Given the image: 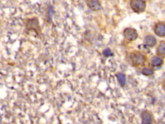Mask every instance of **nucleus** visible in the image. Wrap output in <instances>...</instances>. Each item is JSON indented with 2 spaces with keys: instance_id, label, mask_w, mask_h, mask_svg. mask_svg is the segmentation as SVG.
Listing matches in <instances>:
<instances>
[{
  "instance_id": "nucleus-1",
  "label": "nucleus",
  "mask_w": 165,
  "mask_h": 124,
  "mask_svg": "<svg viewBox=\"0 0 165 124\" xmlns=\"http://www.w3.org/2000/svg\"><path fill=\"white\" fill-rule=\"evenodd\" d=\"M130 59L132 64L135 67L143 65L145 61V56L140 52H132L130 56Z\"/></svg>"
},
{
  "instance_id": "nucleus-2",
  "label": "nucleus",
  "mask_w": 165,
  "mask_h": 124,
  "mask_svg": "<svg viewBox=\"0 0 165 124\" xmlns=\"http://www.w3.org/2000/svg\"><path fill=\"white\" fill-rule=\"evenodd\" d=\"M130 7L133 12L142 13L146 9V2L144 0H131Z\"/></svg>"
},
{
  "instance_id": "nucleus-3",
  "label": "nucleus",
  "mask_w": 165,
  "mask_h": 124,
  "mask_svg": "<svg viewBox=\"0 0 165 124\" xmlns=\"http://www.w3.org/2000/svg\"><path fill=\"white\" fill-rule=\"evenodd\" d=\"M26 29L28 31H34L37 34H39L41 33V29L40 25H39L38 20L36 18L28 20L26 24Z\"/></svg>"
},
{
  "instance_id": "nucleus-4",
  "label": "nucleus",
  "mask_w": 165,
  "mask_h": 124,
  "mask_svg": "<svg viewBox=\"0 0 165 124\" xmlns=\"http://www.w3.org/2000/svg\"><path fill=\"white\" fill-rule=\"evenodd\" d=\"M123 36L127 40L133 42L137 38L138 33L135 29L127 27L123 30Z\"/></svg>"
},
{
  "instance_id": "nucleus-5",
  "label": "nucleus",
  "mask_w": 165,
  "mask_h": 124,
  "mask_svg": "<svg viewBox=\"0 0 165 124\" xmlns=\"http://www.w3.org/2000/svg\"><path fill=\"white\" fill-rule=\"evenodd\" d=\"M86 5L92 11H99L102 9L99 0H86Z\"/></svg>"
},
{
  "instance_id": "nucleus-6",
  "label": "nucleus",
  "mask_w": 165,
  "mask_h": 124,
  "mask_svg": "<svg viewBox=\"0 0 165 124\" xmlns=\"http://www.w3.org/2000/svg\"><path fill=\"white\" fill-rule=\"evenodd\" d=\"M141 123L142 124H152V116L148 111H143L141 113Z\"/></svg>"
},
{
  "instance_id": "nucleus-7",
  "label": "nucleus",
  "mask_w": 165,
  "mask_h": 124,
  "mask_svg": "<svg viewBox=\"0 0 165 124\" xmlns=\"http://www.w3.org/2000/svg\"><path fill=\"white\" fill-rule=\"evenodd\" d=\"M154 32L157 36L159 37L165 36V24L163 23H159L155 26Z\"/></svg>"
},
{
  "instance_id": "nucleus-8",
  "label": "nucleus",
  "mask_w": 165,
  "mask_h": 124,
  "mask_svg": "<svg viewBox=\"0 0 165 124\" xmlns=\"http://www.w3.org/2000/svg\"><path fill=\"white\" fill-rule=\"evenodd\" d=\"M144 44L147 46L152 47V46H154V45H155L156 39L152 35H150V34L146 35L144 39Z\"/></svg>"
},
{
  "instance_id": "nucleus-9",
  "label": "nucleus",
  "mask_w": 165,
  "mask_h": 124,
  "mask_svg": "<svg viewBox=\"0 0 165 124\" xmlns=\"http://www.w3.org/2000/svg\"><path fill=\"white\" fill-rule=\"evenodd\" d=\"M116 76H117V80H118V82L120 85V86L121 87H124L125 86L126 81H127L125 74L123 73H119L117 74Z\"/></svg>"
},
{
  "instance_id": "nucleus-10",
  "label": "nucleus",
  "mask_w": 165,
  "mask_h": 124,
  "mask_svg": "<svg viewBox=\"0 0 165 124\" xmlns=\"http://www.w3.org/2000/svg\"><path fill=\"white\" fill-rule=\"evenodd\" d=\"M151 65L154 67H159L163 64V60L158 56H154L151 59Z\"/></svg>"
},
{
  "instance_id": "nucleus-11",
  "label": "nucleus",
  "mask_w": 165,
  "mask_h": 124,
  "mask_svg": "<svg viewBox=\"0 0 165 124\" xmlns=\"http://www.w3.org/2000/svg\"><path fill=\"white\" fill-rule=\"evenodd\" d=\"M141 73H142L143 75L148 76H151L153 74L154 72L150 68H148V67H145L142 69V71H141Z\"/></svg>"
},
{
  "instance_id": "nucleus-12",
  "label": "nucleus",
  "mask_w": 165,
  "mask_h": 124,
  "mask_svg": "<svg viewBox=\"0 0 165 124\" xmlns=\"http://www.w3.org/2000/svg\"><path fill=\"white\" fill-rule=\"evenodd\" d=\"M103 55L106 57V58H108V57H111V56H112L114 55V54L112 52V51H111V49L109 48H107V49H105L103 52Z\"/></svg>"
},
{
  "instance_id": "nucleus-13",
  "label": "nucleus",
  "mask_w": 165,
  "mask_h": 124,
  "mask_svg": "<svg viewBox=\"0 0 165 124\" xmlns=\"http://www.w3.org/2000/svg\"><path fill=\"white\" fill-rule=\"evenodd\" d=\"M158 52L161 54H165V42H163L159 45Z\"/></svg>"
},
{
  "instance_id": "nucleus-14",
  "label": "nucleus",
  "mask_w": 165,
  "mask_h": 124,
  "mask_svg": "<svg viewBox=\"0 0 165 124\" xmlns=\"http://www.w3.org/2000/svg\"><path fill=\"white\" fill-rule=\"evenodd\" d=\"M163 87H164V89H165V82H164V84H163Z\"/></svg>"
}]
</instances>
